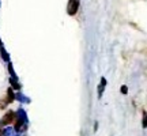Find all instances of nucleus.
<instances>
[{
	"label": "nucleus",
	"mask_w": 147,
	"mask_h": 136,
	"mask_svg": "<svg viewBox=\"0 0 147 136\" xmlns=\"http://www.w3.org/2000/svg\"><path fill=\"white\" fill-rule=\"evenodd\" d=\"M143 127L147 128V113H144V117H143Z\"/></svg>",
	"instance_id": "obj_5"
},
{
	"label": "nucleus",
	"mask_w": 147,
	"mask_h": 136,
	"mask_svg": "<svg viewBox=\"0 0 147 136\" xmlns=\"http://www.w3.org/2000/svg\"><path fill=\"white\" fill-rule=\"evenodd\" d=\"M105 83H106V80H105V79H102V80H101V86H100V95L102 94V90H104V86H105Z\"/></svg>",
	"instance_id": "obj_4"
},
{
	"label": "nucleus",
	"mask_w": 147,
	"mask_h": 136,
	"mask_svg": "<svg viewBox=\"0 0 147 136\" xmlns=\"http://www.w3.org/2000/svg\"><path fill=\"white\" fill-rule=\"evenodd\" d=\"M121 91H123V93H127V87H125V86H123V89H121Z\"/></svg>",
	"instance_id": "obj_6"
},
{
	"label": "nucleus",
	"mask_w": 147,
	"mask_h": 136,
	"mask_svg": "<svg viewBox=\"0 0 147 136\" xmlns=\"http://www.w3.org/2000/svg\"><path fill=\"white\" fill-rule=\"evenodd\" d=\"M79 8V0H69L68 5H67V12L69 15H75L78 12Z\"/></svg>",
	"instance_id": "obj_1"
},
{
	"label": "nucleus",
	"mask_w": 147,
	"mask_h": 136,
	"mask_svg": "<svg viewBox=\"0 0 147 136\" xmlns=\"http://www.w3.org/2000/svg\"><path fill=\"white\" fill-rule=\"evenodd\" d=\"M4 135H5V133L3 132V129H0V136H4Z\"/></svg>",
	"instance_id": "obj_7"
},
{
	"label": "nucleus",
	"mask_w": 147,
	"mask_h": 136,
	"mask_svg": "<svg viewBox=\"0 0 147 136\" xmlns=\"http://www.w3.org/2000/svg\"><path fill=\"white\" fill-rule=\"evenodd\" d=\"M15 117H16V114L15 113H14V112H8V113H7V114L4 116V117H3V118H1V125H7V124H11V123H12V121L15 120Z\"/></svg>",
	"instance_id": "obj_2"
},
{
	"label": "nucleus",
	"mask_w": 147,
	"mask_h": 136,
	"mask_svg": "<svg viewBox=\"0 0 147 136\" xmlns=\"http://www.w3.org/2000/svg\"><path fill=\"white\" fill-rule=\"evenodd\" d=\"M8 104H10V102H8V98H5V97H4V98H0V110L4 109Z\"/></svg>",
	"instance_id": "obj_3"
}]
</instances>
